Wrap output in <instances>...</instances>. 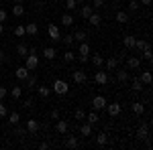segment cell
Here are the masks:
<instances>
[{"label":"cell","instance_id":"obj_29","mask_svg":"<svg viewBox=\"0 0 153 150\" xmlns=\"http://www.w3.org/2000/svg\"><path fill=\"white\" fill-rule=\"evenodd\" d=\"M96 142H98L100 146H106V144H108V136H106V132H100V134L96 136Z\"/></svg>","mask_w":153,"mask_h":150},{"label":"cell","instance_id":"obj_1","mask_svg":"<svg viewBox=\"0 0 153 150\" xmlns=\"http://www.w3.org/2000/svg\"><path fill=\"white\" fill-rule=\"evenodd\" d=\"M51 91L57 93V95H65L70 91V85H68V81H63V79H55L53 85H51Z\"/></svg>","mask_w":153,"mask_h":150},{"label":"cell","instance_id":"obj_18","mask_svg":"<svg viewBox=\"0 0 153 150\" xmlns=\"http://www.w3.org/2000/svg\"><path fill=\"white\" fill-rule=\"evenodd\" d=\"M37 91H39V95H41L43 100H47L49 95H51V87H47V85H39Z\"/></svg>","mask_w":153,"mask_h":150},{"label":"cell","instance_id":"obj_47","mask_svg":"<svg viewBox=\"0 0 153 150\" xmlns=\"http://www.w3.org/2000/svg\"><path fill=\"white\" fill-rule=\"evenodd\" d=\"M6 95H8V89H6L4 85H0V100H4Z\"/></svg>","mask_w":153,"mask_h":150},{"label":"cell","instance_id":"obj_22","mask_svg":"<svg viewBox=\"0 0 153 150\" xmlns=\"http://www.w3.org/2000/svg\"><path fill=\"white\" fill-rule=\"evenodd\" d=\"M16 53H19V57H27V55H29V49H27V45H25V43H19V45H16Z\"/></svg>","mask_w":153,"mask_h":150},{"label":"cell","instance_id":"obj_16","mask_svg":"<svg viewBox=\"0 0 153 150\" xmlns=\"http://www.w3.org/2000/svg\"><path fill=\"white\" fill-rule=\"evenodd\" d=\"M55 55H57V51H55L53 47H45V49H43V57L49 59V61H51V59H55Z\"/></svg>","mask_w":153,"mask_h":150},{"label":"cell","instance_id":"obj_38","mask_svg":"<svg viewBox=\"0 0 153 150\" xmlns=\"http://www.w3.org/2000/svg\"><path fill=\"white\" fill-rule=\"evenodd\" d=\"M141 89H143L141 79H139V77H135V79H133V91H141Z\"/></svg>","mask_w":153,"mask_h":150},{"label":"cell","instance_id":"obj_15","mask_svg":"<svg viewBox=\"0 0 153 150\" xmlns=\"http://www.w3.org/2000/svg\"><path fill=\"white\" fill-rule=\"evenodd\" d=\"M135 37L133 35H125V39H123V43H125V49H135Z\"/></svg>","mask_w":153,"mask_h":150},{"label":"cell","instance_id":"obj_36","mask_svg":"<svg viewBox=\"0 0 153 150\" xmlns=\"http://www.w3.org/2000/svg\"><path fill=\"white\" fill-rule=\"evenodd\" d=\"M65 146H68V148H78V138H76V136H70L68 142H65Z\"/></svg>","mask_w":153,"mask_h":150},{"label":"cell","instance_id":"obj_13","mask_svg":"<svg viewBox=\"0 0 153 150\" xmlns=\"http://www.w3.org/2000/svg\"><path fill=\"white\" fill-rule=\"evenodd\" d=\"M74 23H76V18L71 16L70 12H68V14H61V24H63V26H74Z\"/></svg>","mask_w":153,"mask_h":150},{"label":"cell","instance_id":"obj_14","mask_svg":"<svg viewBox=\"0 0 153 150\" xmlns=\"http://www.w3.org/2000/svg\"><path fill=\"white\" fill-rule=\"evenodd\" d=\"M117 81H118V83H127V81H129V71L118 69L117 71Z\"/></svg>","mask_w":153,"mask_h":150},{"label":"cell","instance_id":"obj_52","mask_svg":"<svg viewBox=\"0 0 153 150\" xmlns=\"http://www.w3.org/2000/svg\"><path fill=\"white\" fill-rule=\"evenodd\" d=\"M51 118H53V120H59V110H53V112H51Z\"/></svg>","mask_w":153,"mask_h":150},{"label":"cell","instance_id":"obj_37","mask_svg":"<svg viewBox=\"0 0 153 150\" xmlns=\"http://www.w3.org/2000/svg\"><path fill=\"white\" fill-rule=\"evenodd\" d=\"M145 47H149V45H147V41H145V39H137V41H135V49H139V51H143Z\"/></svg>","mask_w":153,"mask_h":150},{"label":"cell","instance_id":"obj_20","mask_svg":"<svg viewBox=\"0 0 153 150\" xmlns=\"http://www.w3.org/2000/svg\"><path fill=\"white\" fill-rule=\"evenodd\" d=\"M88 23L92 24V26H98V24L102 23V18H100V14H96V12H92V14L88 16Z\"/></svg>","mask_w":153,"mask_h":150},{"label":"cell","instance_id":"obj_11","mask_svg":"<svg viewBox=\"0 0 153 150\" xmlns=\"http://www.w3.org/2000/svg\"><path fill=\"white\" fill-rule=\"evenodd\" d=\"M29 73H31V71L27 69L25 65H23V67H19V69L14 71V75H16V79H21V81H25V79H27V77H29Z\"/></svg>","mask_w":153,"mask_h":150},{"label":"cell","instance_id":"obj_32","mask_svg":"<svg viewBox=\"0 0 153 150\" xmlns=\"http://www.w3.org/2000/svg\"><path fill=\"white\" fill-rule=\"evenodd\" d=\"M71 37H74V41H78V43H84V41H86V33H84V31H76Z\"/></svg>","mask_w":153,"mask_h":150},{"label":"cell","instance_id":"obj_25","mask_svg":"<svg viewBox=\"0 0 153 150\" xmlns=\"http://www.w3.org/2000/svg\"><path fill=\"white\" fill-rule=\"evenodd\" d=\"M117 23H123V24L129 23V14H127L125 10H118L117 12Z\"/></svg>","mask_w":153,"mask_h":150},{"label":"cell","instance_id":"obj_56","mask_svg":"<svg viewBox=\"0 0 153 150\" xmlns=\"http://www.w3.org/2000/svg\"><path fill=\"white\" fill-rule=\"evenodd\" d=\"M4 59H6V55H4V51H0V63H2Z\"/></svg>","mask_w":153,"mask_h":150},{"label":"cell","instance_id":"obj_26","mask_svg":"<svg viewBox=\"0 0 153 150\" xmlns=\"http://www.w3.org/2000/svg\"><path fill=\"white\" fill-rule=\"evenodd\" d=\"M10 95L14 97V100H19V97L23 95V87H21V85H14V87H10Z\"/></svg>","mask_w":153,"mask_h":150},{"label":"cell","instance_id":"obj_5","mask_svg":"<svg viewBox=\"0 0 153 150\" xmlns=\"http://www.w3.org/2000/svg\"><path fill=\"white\" fill-rule=\"evenodd\" d=\"M104 110L108 112V116H110V118H117V116L120 114V110H123V108H120V104H106Z\"/></svg>","mask_w":153,"mask_h":150},{"label":"cell","instance_id":"obj_35","mask_svg":"<svg viewBox=\"0 0 153 150\" xmlns=\"http://www.w3.org/2000/svg\"><path fill=\"white\" fill-rule=\"evenodd\" d=\"M8 122H10L12 126H16V124H19V122H21V116L16 114V112H12V114L8 116Z\"/></svg>","mask_w":153,"mask_h":150},{"label":"cell","instance_id":"obj_17","mask_svg":"<svg viewBox=\"0 0 153 150\" xmlns=\"http://www.w3.org/2000/svg\"><path fill=\"white\" fill-rule=\"evenodd\" d=\"M127 65H129V69H139V67H141V59L139 57H129Z\"/></svg>","mask_w":153,"mask_h":150},{"label":"cell","instance_id":"obj_33","mask_svg":"<svg viewBox=\"0 0 153 150\" xmlns=\"http://www.w3.org/2000/svg\"><path fill=\"white\" fill-rule=\"evenodd\" d=\"M25 81H27V87H29V89H33V87L37 85V77H35V75H31V73H29V77H27Z\"/></svg>","mask_w":153,"mask_h":150},{"label":"cell","instance_id":"obj_7","mask_svg":"<svg viewBox=\"0 0 153 150\" xmlns=\"http://www.w3.org/2000/svg\"><path fill=\"white\" fill-rule=\"evenodd\" d=\"M137 138L139 140H147L149 138V128H147V124H141V126L137 128Z\"/></svg>","mask_w":153,"mask_h":150},{"label":"cell","instance_id":"obj_41","mask_svg":"<svg viewBox=\"0 0 153 150\" xmlns=\"http://www.w3.org/2000/svg\"><path fill=\"white\" fill-rule=\"evenodd\" d=\"M61 41H63V45H65V47H71L74 43H76V41H74V37H71V35H65V37H61Z\"/></svg>","mask_w":153,"mask_h":150},{"label":"cell","instance_id":"obj_58","mask_svg":"<svg viewBox=\"0 0 153 150\" xmlns=\"http://www.w3.org/2000/svg\"><path fill=\"white\" fill-rule=\"evenodd\" d=\"M14 2H16V4H23V0H14Z\"/></svg>","mask_w":153,"mask_h":150},{"label":"cell","instance_id":"obj_51","mask_svg":"<svg viewBox=\"0 0 153 150\" xmlns=\"http://www.w3.org/2000/svg\"><path fill=\"white\" fill-rule=\"evenodd\" d=\"M92 4H94L96 8H100V6H104V0H94V2H92Z\"/></svg>","mask_w":153,"mask_h":150},{"label":"cell","instance_id":"obj_2","mask_svg":"<svg viewBox=\"0 0 153 150\" xmlns=\"http://www.w3.org/2000/svg\"><path fill=\"white\" fill-rule=\"evenodd\" d=\"M25 67L29 71L37 69V67H39V57H37V55H27V57H25Z\"/></svg>","mask_w":153,"mask_h":150},{"label":"cell","instance_id":"obj_34","mask_svg":"<svg viewBox=\"0 0 153 150\" xmlns=\"http://www.w3.org/2000/svg\"><path fill=\"white\" fill-rule=\"evenodd\" d=\"M80 132H82V136H92V124H84Z\"/></svg>","mask_w":153,"mask_h":150},{"label":"cell","instance_id":"obj_48","mask_svg":"<svg viewBox=\"0 0 153 150\" xmlns=\"http://www.w3.org/2000/svg\"><path fill=\"white\" fill-rule=\"evenodd\" d=\"M6 16H8V12L4 10V8H0V23H4V20H6Z\"/></svg>","mask_w":153,"mask_h":150},{"label":"cell","instance_id":"obj_12","mask_svg":"<svg viewBox=\"0 0 153 150\" xmlns=\"http://www.w3.org/2000/svg\"><path fill=\"white\" fill-rule=\"evenodd\" d=\"M39 122H37V120H27V128H25V130H27V132H31V134H35L37 130H39Z\"/></svg>","mask_w":153,"mask_h":150},{"label":"cell","instance_id":"obj_45","mask_svg":"<svg viewBox=\"0 0 153 150\" xmlns=\"http://www.w3.org/2000/svg\"><path fill=\"white\" fill-rule=\"evenodd\" d=\"M74 118H76V120H84V118H86L84 110H76V112H74Z\"/></svg>","mask_w":153,"mask_h":150},{"label":"cell","instance_id":"obj_9","mask_svg":"<svg viewBox=\"0 0 153 150\" xmlns=\"http://www.w3.org/2000/svg\"><path fill=\"white\" fill-rule=\"evenodd\" d=\"M55 132H57V134H65V132H68V122L61 120V118L55 120Z\"/></svg>","mask_w":153,"mask_h":150},{"label":"cell","instance_id":"obj_55","mask_svg":"<svg viewBox=\"0 0 153 150\" xmlns=\"http://www.w3.org/2000/svg\"><path fill=\"white\" fill-rule=\"evenodd\" d=\"M39 148H41V150H47L49 144H47V142H41V144H39Z\"/></svg>","mask_w":153,"mask_h":150},{"label":"cell","instance_id":"obj_4","mask_svg":"<svg viewBox=\"0 0 153 150\" xmlns=\"http://www.w3.org/2000/svg\"><path fill=\"white\" fill-rule=\"evenodd\" d=\"M47 35H49V39H51V41H55V43H57L59 39H61L59 26H57V24H49V26H47Z\"/></svg>","mask_w":153,"mask_h":150},{"label":"cell","instance_id":"obj_6","mask_svg":"<svg viewBox=\"0 0 153 150\" xmlns=\"http://www.w3.org/2000/svg\"><path fill=\"white\" fill-rule=\"evenodd\" d=\"M71 79H74V83L82 85V83H86V81H88V75H86L84 71H74V73H71Z\"/></svg>","mask_w":153,"mask_h":150},{"label":"cell","instance_id":"obj_10","mask_svg":"<svg viewBox=\"0 0 153 150\" xmlns=\"http://www.w3.org/2000/svg\"><path fill=\"white\" fill-rule=\"evenodd\" d=\"M37 33H39V26H37L35 23H27V26H25V35H29V37H35Z\"/></svg>","mask_w":153,"mask_h":150},{"label":"cell","instance_id":"obj_44","mask_svg":"<svg viewBox=\"0 0 153 150\" xmlns=\"http://www.w3.org/2000/svg\"><path fill=\"white\" fill-rule=\"evenodd\" d=\"M8 116V110H6V105L2 104V100H0V118H6Z\"/></svg>","mask_w":153,"mask_h":150},{"label":"cell","instance_id":"obj_57","mask_svg":"<svg viewBox=\"0 0 153 150\" xmlns=\"http://www.w3.org/2000/svg\"><path fill=\"white\" fill-rule=\"evenodd\" d=\"M2 33H4V24L0 23V35H2Z\"/></svg>","mask_w":153,"mask_h":150},{"label":"cell","instance_id":"obj_39","mask_svg":"<svg viewBox=\"0 0 153 150\" xmlns=\"http://www.w3.org/2000/svg\"><path fill=\"white\" fill-rule=\"evenodd\" d=\"M143 59H147V61H151L153 59V53H151V47H145L143 49V55H141Z\"/></svg>","mask_w":153,"mask_h":150},{"label":"cell","instance_id":"obj_30","mask_svg":"<svg viewBox=\"0 0 153 150\" xmlns=\"http://www.w3.org/2000/svg\"><path fill=\"white\" fill-rule=\"evenodd\" d=\"M12 14H14V16H23L25 14V6L23 4H14V6H12Z\"/></svg>","mask_w":153,"mask_h":150},{"label":"cell","instance_id":"obj_53","mask_svg":"<svg viewBox=\"0 0 153 150\" xmlns=\"http://www.w3.org/2000/svg\"><path fill=\"white\" fill-rule=\"evenodd\" d=\"M33 104H35V102H33V100H31V97H29V100H27V102H25V108H31V105H33Z\"/></svg>","mask_w":153,"mask_h":150},{"label":"cell","instance_id":"obj_49","mask_svg":"<svg viewBox=\"0 0 153 150\" xmlns=\"http://www.w3.org/2000/svg\"><path fill=\"white\" fill-rule=\"evenodd\" d=\"M80 63H88V61H90V55H80Z\"/></svg>","mask_w":153,"mask_h":150},{"label":"cell","instance_id":"obj_8","mask_svg":"<svg viewBox=\"0 0 153 150\" xmlns=\"http://www.w3.org/2000/svg\"><path fill=\"white\" fill-rule=\"evenodd\" d=\"M94 81L98 85H106V83H108V73H106V71H98L94 75Z\"/></svg>","mask_w":153,"mask_h":150},{"label":"cell","instance_id":"obj_31","mask_svg":"<svg viewBox=\"0 0 153 150\" xmlns=\"http://www.w3.org/2000/svg\"><path fill=\"white\" fill-rule=\"evenodd\" d=\"M63 61H65V63H71V61H76V53L68 49V51L63 53Z\"/></svg>","mask_w":153,"mask_h":150},{"label":"cell","instance_id":"obj_19","mask_svg":"<svg viewBox=\"0 0 153 150\" xmlns=\"http://www.w3.org/2000/svg\"><path fill=\"white\" fill-rule=\"evenodd\" d=\"M104 65H106V69H108V71L117 69V65H118V59H117V57H108V59L104 61Z\"/></svg>","mask_w":153,"mask_h":150},{"label":"cell","instance_id":"obj_3","mask_svg":"<svg viewBox=\"0 0 153 150\" xmlns=\"http://www.w3.org/2000/svg\"><path fill=\"white\" fill-rule=\"evenodd\" d=\"M106 104H108V102H106L104 95H96V97H92V110H96V112H98V110H104Z\"/></svg>","mask_w":153,"mask_h":150},{"label":"cell","instance_id":"obj_42","mask_svg":"<svg viewBox=\"0 0 153 150\" xmlns=\"http://www.w3.org/2000/svg\"><path fill=\"white\" fill-rule=\"evenodd\" d=\"M14 37H27V35H25V26H23V24L14 26Z\"/></svg>","mask_w":153,"mask_h":150},{"label":"cell","instance_id":"obj_21","mask_svg":"<svg viewBox=\"0 0 153 150\" xmlns=\"http://www.w3.org/2000/svg\"><path fill=\"white\" fill-rule=\"evenodd\" d=\"M139 79H141V83L143 85H149V83H151V73H149V71H141V75H139Z\"/></svg>","mask_w":153,"mask_h":150},{"label":"cell","instance_id":"obj_40","mask_svg":"<svg viewBox=\"0 0 153 150\" xmlns=\"http://www.w3.org/2000/svg\"><path fill=\"white\" fill-rule=\"evenodd\" d=\"M92 8H94V6H82V10H80V14H82L84 18H88V16L92 14Z\"/></svg>","mask_w":153,"mask_h":150},{"label":"cell","instance_id":"obj_46","mask_svg":"<svg viewBox=\"0 0 153 150\" xmlns=\"http://www.w3.org/2000/svg\"><path fill=\"white\" fill-rule=\"evenodd\" d=\"M129 8H131V10H139V2H137V0H131Z\"/></svg>","mask_w":153,"mask_h":150},{"label":"cell","instance_id":"obj_59","mask_svg":"<svg viewBox=\"0 0 153 150\" xmlns=\"http://www.w3.org/2000/svg\"><path fill=\"white\" fill-rule=\"evenodd\" d=\"M76 2H78V4H80V2H84V0H76Z\"/></svg>","mask_w":153,"mask_h":150},{"label":"cell","instance_id":"obj_43","mask_svg":"<svg viewBox=\"0 0 153 150\" xmlns=\"http://www.w3.org/2000/svg\"><path fill=\"white\" fill-rule=\"evenodd\" d=\"M76 6H78V2H76V0H65V8H68V10H74Z\"/></svg>","mask_w":153,"mask_h":150},{"label":"cell","instance_id":"obj_27","mask_svg":"<svg viewBox=\"0 0 153 150\" xmlns=\"http://www.w3.org/2000/svg\"><path fill=\"white\" fill-rule=\"evenodd\" d=\"M78 55H90V45L84 41V43H80V49H78Z\"/></svg>","mask_w":153,"mask_h":150},{"label":"cell","instance_id":"obj_28","mask_svg":"<svg viewBox=\"0 0 153 150\" xmlns=\"http://www.w3.org/2000/svg\"><path fill=\"white\" fill-rule=\"evenodd\" d=\"M92 65L94 67H102L104 65V57L102 55H92Z\"/></svg>","mask_w":153,"mask_h":150},{"label":"cell","instance_id":"obj_23","mask_svg":"<svg viewBox=\"0 0 153 150\" xmlns=\"http://www.w3.org/2000/svg\"><path fill=\"white\" fill-rule=\"evenodd\" d=\"M131 108H133V112H135L137 116H141L143 112H145V105H143L141 102H133V105H131Z\"/></svg>","mask_w":153,"mask_h":150},{"label":"cell","instance_id":"obj_24","mask_svg":"<svg viewBox=\"0 0 153 150\" xmlns=\"http://www.w3.org/2000/svg\"><path fill=\"white\" fill-rule=\"evenodd\" d=\"M86 122H88V124H92V126H94L96 122H98V112H96V110H92V112H90V114L86 116Z\"/></svg>","mask_w":153,"mask_h":150},{"label":"cell","instance_id":"obj_50","mask_svg":"<svg viewBox=\"0 0 153 150\" xmlns=\"http://www.w3.org/2000/svg\"><path fill=\"white\" fill-rule=\"evenodd\" d=\"M25 132H27V130H25V128H16V130H14V134H16V136H23Z\"/></svg>","mask_w":153,"mask_h":150},{"label":"cell","instance_id":"obj_54","mask_svg":"<svg viewBox=\"0 0 153 150\" xmlns=\"http://www.w3.org/2000/svg\"><path fill=\"white\" fill-rule=\"evenodd\" d=\"M137 2H139V4H143V6H149V4H151V0H137Z\"/></svg>","mask_w":153,"mask_h":150}]
</instances>
